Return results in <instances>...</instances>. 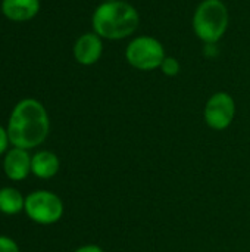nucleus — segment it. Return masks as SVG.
Listing matches in <instances>:
<instances>
[{
	"label": "nucleus",
	"mask_w": 250,
	"mask_h": 252,
	"mask_svg": "<svg viewBox=\"0 0 250 252\" xmlns=\"http://www.w3.org/2000/svg\"><path fill=\"white\" fill-rule=\"evenodd\" d=\"M228 9L222 0H203L193 13V31L206 44H217L228 28Z\"/></svg>",
	"instance_id": "3"
},
{
	"label": "nucleus",
	"mask_w": 250,
	"mask_h": 252,
	"mask_svg": "<svg viewBox=\"0 0 250 252\" xmlns=\"http://www.w3.org/2000/svg\"><path fill=\"white\" fill-rule=\"evenodd\" d=\"M103 53L102 37H99L94 31L85 32L74 44V58L81 65H93L96 63Z\"/></svg>",
	"instance_id": "8"
},
{
	"label": "nucleus",
	"mask_w": 250,
	"mask_h": 252,
	"mask_svg": "<svg viewBox=\"0 0 250 252\" xmlns=\"http://www.w3.org/2000/svg\"><path fill=\"white\" fill-rule=\"evenodd\" d=\"M161 71L168 77H175L180 72V62L172 56H165L161 65Z\"/></svg>",
	"instance_id": "12"
},
{
	"label": "nucleus",
	"mask_w": 250,
	"mask_h": 252,
	"mask_svg": "<svg viewBox=\"0 0 250 252\" xmlns=\"http://www.w3.org/2000/svg\"><path fill=\"white\" fill-rule=\"evenodd\" d=\"M31 155L27 149L12 148L4 154L3 171L12 182H22L31 173Z\"/></svg>",
	"instance_id": "7"
},
{
	"label": "nucleus",
	"mask_w": 250,
	"mask_h": 252,
	"mask_svg": "<svg viewBox=\"0 0 250 252\" xmlns=\"http://www.w3.org/2000/svg\"><path fill=\"white\" fill-rule=\"evenodd\" d=\"M167 53L162 43L150 35L133 38L125 49L127 62L139 71H153L161 68Z\"/></svg>",
	"instance_id": "4"
},
{
	"label": "nucleus",
	"mask_w": 250,
	"mask_h": 252,
	"mask_svg": "<svg viewBox=\"0 0 250 252\" xmlns=\"http://www.w3.org/2000/svg\"><path fill=\"white\" fill-rule=\"evenodd\" d=\"M59 168L60 161L57 155L50 151H40L31 158V173L38 179H52L57 174Z\"/></svg>",
	"instance_id": "10"
},
{
	"label": "nucleus",
	"mask_w": 250,
	"mask_h": 252,
	"mask_svg": "<svg viewBox=\"0 0 250 252\" xmlns=\"http://www.w3.org/2000/svg\"><path fill=\"white\" fill-rule=\"evenodd\" d=\"M25 208V198L15 188L0 189V213L4 216H16Z\"/></svg>",
	"instance_id": "11"
},
{
	"label": "nucleus",
	"mask_w": 250,
	"mask_h": 252,
	"mask_svg": "<svg viewBox=\"0 0 250 252\" xmlns=\"http://www.w3.org/2000/svg\"><path fill=\"white\" fill-rule=\"evenodd\" d=\"M50 121L46 108L35 99L18 102L7 123V136L13 148L34 149L49 136Z\"/></svg>",
	"instance_id": "1"
},
{
	"label": "nucleus",
	"mask_w": 250,
	"mask_h": 252,
	"mask_svg": "<svg viewBox=\"0 0 250 252\" xmlns=\"http://www.w3.org/2000/svg\"><path fill=\"white\" fill-rule=\"evenodd\" d=\"M203 118L212 130L222 131L228 128L236 118V102L233 96L225 92L214 93L205 105Z\"/></svg>",
	"instance_id": "6"
},
{
	"label": "nucleus",
	"mask_w": 250,
	"mask_h": 252,
	"mask_svg": "<svg viewBox=\"0 0 250 252\" xmlns=\"http://www.w3.org/2000/svg\"><path fill=\"white\" fill-rule=\"evenodd\" d=\"M0 252H21L18 244L9 236H0Z\"/></svg>",
	"instance_id": "13"
},
{
	"label": "nucleus",
	"mask_w": 250,
	"mask_h": 252,
	"mask_svg": "<svg viewBox=\"0 0 250 252\" xmlns=\"http://www.w3.org/2000/svg\"><path fill=\"white\" fill-rule=\"evenodd\" d=\"M27 217L43 226L57 223L63 216L62 199L50 190H35L25 198Z\"/></svg>",
	"instance_id": "5"
},
{
	"label": "nucleus",
	"mask_w": 250,
	"mask_h": 252,
	"mask_svg": "<svg viewBox=\"0 0 250 252\" xmlns=\"http://www.w3.org/2000/svg\"><path fill=\"white\" fill-rule=\"evenodd\" d=\"M140 15L137 9L124 0H106L93 13L91 25L94 32L108 40H122L139 28Z\"/></svg>",
	"instance_id": "2"
},
{
	"label": "nucleus",
	"mask_w": 250,
	"mask_h": 252,
	"mask_svg": "<svg viewBox=\"0 0 250 252\" xmlns=\"http://www.w3.org/2000/svg\"><path fill=\"white\" fill-rule=\"evenodd\" d=\"M74 252H105L99 245H93V244H90V245H83V247H80V248H77Z\"/></svg>",
	"instance_id": "15"
},
{
	"label": "nucleus",
	"mask_w": 250,
	"mask_h": 252,
	"mask_svg": "<svg viewBox=\"0 0 250 252\" xmlns=\"http://www.w3.org/2000/svg\"><path fill=\"white\" fill-rule=\"evenodd\" d=\"M40 10V0H3L1 12L13 22L32 19Z\"/></svg>",
	"instance_id": "9"
},
{
	"label": "nucleus",
	"mask_w": 250,
	"mask_h": 252,
	"mask_svg": "<svg viewBox=\"0 0 250 252\" xmlns=\"http://www.w3.org/2000/svg\"><path fill=\"white\" fill-rule=\"evenodd\" d=\"M9 136H7V130L3 128L0 126V155L7 152V145H9Z\"/></svg>",
	"instance_id": "14"
}]
</instances>
